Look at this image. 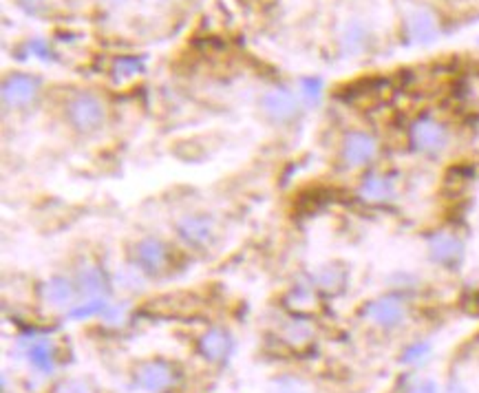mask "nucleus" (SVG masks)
Wrapping results in <instances>:
<instances>
[{"instance_id": "dca6fc26", "label": "nucleus", "mask_w": 479, "mask_h": 393, "mask_svg": "<svg viewBox=\"0 0 479 393\" xmlns=\"http://www.w3.org/2000/svg\"><path fill=\"white\" fill-rule=\"evenodd\" d=\"M45 294H47V299L55 305H62V303H69L73 299V285H71V280H66L62 276H55L51 278L47 287H45Z\"/></svg>"}, {"instance_id": "9d476101", "label": "nucleus", "mask_w": 479, "mask_h": 393, "mask_svg": "<svg viewBox=\"0 0 479 393\" xmlns=\"http://www.w3.org/2000/svg\"><path fill=\"white\" fill-rule=\"evenodd\" d=\"M173 369L168 367L166 362L162 360H150V362H144L142 367L137 369L135 373V383L150 391V393H159L164 389H168L173 385Z\"/></svg>"}, {"instance_id": "5701e85b", "label": "nucleus", "mask_w": 479, "mask_h": 393, "mask_svg": "<svg viewBox=\"0 0 479 393\" xmlns=\"http://www.w3.org/2000/svg\"><path fill=\"white\" fill-rule=\"evenodd\" d=\"M301 89H303V97L309 104L320 102V95H322V80L320 78H305L301 82Z\"/></svg>"}, {"instance_id": "f03ea898", "label": "nucleus", "mask_w": 479, "mask_h": 393, "mask_svg": "<svg viewBox=\"0 0 479 393\" xmlns=\"http://www.w3.org/2000/svg\"><path fill=\"white\" fill-rule=\"evenodd\" d=\"M380 152V142L364 131H351L343 137L341 144V162L347 168H364L376 162Z\"/></svg>"}, {"instance_id": "bb28decb", "label": "nucleus", "mask_w": 479, "mask_h": 393, "mask_svg": "<svg viewBox=\"0 0 479 393\" xmlns=\"http://www.w3.org/2000/svg\"><path fill=\"white\" fill-rule=\"evenodd\" d=\"M106 5H122V3H126V0H104Z\"/></svg>"}, {"instance_id": "20e7f679", "label": "nucleus", "mask_w": 479, "mask_h": 393, "mask_svg": "<svg viewBox=\"0 0 479 393\" xmlns=\"http://www.w3.org/2000/svg\"><path fill=\"white\" fill-rule=\"evenodd\" d=\"M66 115L78 131L91 133L95 129H100L104 122V106L91 93H80L76 95L66 106Z\"/></svg>"}, {"instance_id": "393cba45", "label": "nucleus", "mask_w": 479, "mask_h": 393, "mask_svg": "<svg viewBox=\"0 0 479 393\" xmlns=\"http://www.w3.org/2000/svg\"><path fill=\"white\" fill-rule=\"evenodd\" d=\"M60 393H87V389H84V385H80V383H66L60 387Z\"/></svg>"}, {"instance_id": "9b49d317", "label": "nucleus", "mask_w": 479, "mask_h": 393, "mask_svg": "<svg viewBox=\"0 0 479 393\" xmlns=\"http://www.w3.org/2000/svg\"><path fill=\"white\" fill-rule=\"evenodd\" d=\"M168 259L166 245L159 241V238H144L139 241L135 248V261L144 272H159Z\"/></svg>"}, {"instance_id": "1a4fd4ad", "label": "nucleus", "mask_w": 479, "mask_h": 393, "mask_svg": "<svg viewBox=\"0 0 479 393\" xmlns=\"http://www.w3.org/2000/svg\"><path fill=\"white\" fill-rule=\"evenodd\" d=\"M358 196L362 201L373 203V206H383V203H391L398 196V186L396 181L387 175L380 173H369L360 181L358 186Z\"/></svg>"}, {"instance_id": "412c9836", "label": "nucleus", "mask_w": 479, "mask_h": 393, "mask_svg": "<svg viewBox=\"0 0 479 393\" xmlns=\"http://www.w3.org/2000/svg\"><path fill=\"white\" fill-rule=\"evenodd\" d=\"M285 338L294 345H303L312 338V327H309L305 320H292L285 327Z\"/></svg>"}, {"instance_id": "f8f14e48", "label": "nucleus", "mask_w": 479, "mask_h": 393, "mask_svg": "<svg viewBox=\"0 0 479 393\" xmlns=\"http://www.w3.org/2000/svg\"><path fill=\"white\" fill-rule=\"evenodd\" d=\"M22 345L27 347V358L34 367L42 373H51L55 367V352L53 345L45 336H31V338H22Z\"/></svg>"}, {"instance_id": "aec40b11", "label": "nucleus", "mask_w": 479, "mask_h": 393, "mask_svg": "<svg viewBox=\"0 0 479 393\" xmlns=\"http://www.w3.org/2000/svg\"><path fill=\"white\" fill-rule=\"evenodd\" d=\"M108 310V303L104 299H93V301H87L82 303L78 307H73L71 312H69V318L73 320H84V318H91V316H97Z\"/></svg>"}, {"instance_id": "4468645a", "label": "nucleus", "mask_w": 479, "mask_h": 393, "mask_svg": "<svg viewBox=\"0 0 479 393\" xmlns=\"http://www.w3.org/2000/svg\"><path fill=\"white\" fill-rule=\"evenodd\" d=\"M179 234L184 241H188L192 245H201L213 236V221L208 217H199V215L186 217L179 223Z\"/></svg>"}, {"instance_id": "f3484780", "label": "nucleus", "mask_w": 479, "mask_h": 393, "mask_svg": "<svg viewBox=\"0 0 479 393\" xmlns=\"http://www.w3.org/2000/svg\"><path fill=\"white\" fill-rule=\"evenodd\" d=\"M80 287L87 294H106V278L97 268H87L80 272Z\"/></svg>"}, {"instance_id": "a878e982", "label": "nucleus", "mask_w": 479, "mask_h": 393, "mask_svg": "<svg viewBox=\"0 0 479 393\" xmlns=\"http://www.w3.org/2000/svg\"><path fill=\"white\" fill-rule=\"evenodd\" d=\"M446 393H471V391L464 387V385H459V383H450L446 387Z\"/></svg>"}, {"instance_id": "423d86ee", "label": "nucleus", "mask_w": 479, "mask_h": 393, "mask_svg": "<svg viewBox=\"0 0 479 393\" xmlns=\"http://www.w3.org/2000/svg\"><path fill=\"white\" fill-rule=\"evenodd\" d=\"M364 314L371 322H376L378 327L385 329H393L402 325V320L406 318V307L402 303V299L398 296H383L371 301L367 307H364Z\"/></svg>"}, {"instance_id": "39448f33", "label": "nucleus", "mask_w": 479, "mask_h": 393, "mask_svg": "<svg viewBox=\"0 0 479 393\" xmlns=\"http://www.w3.org/2000/svg\"><path fill=\"white\" fill-rule=\"evenodd\" d=\"M404 31L406 38L413 42V45H429L440 34V22L438 16L427 9V7H417L406 16L404 20Z\"/></svg>"}, {"instance_id": "0eeeda50", "label": "nucleus", "mask_w": 479, "mask_h": 393, "mask_svg": "<svg viewBox=\"0 0 479 393\" xmlns=\"http://www.w3.org/2000/svg\"><path fill=\"white\" fill-rule=\"evenodd\" d=\"M263 113L274 122H289L299 113V97L289 89H272L261 97Z\"/></svg>"}, {"instance_id": "6e6552de", "label": "nucleus", "mask_w": 479, "mask_h": 393, "mask_svg": "<svg viewBox=\"0 0 479 393\" xmlns=\"http://www.w3.org/2000/svg\"><path fill=\"white\" fill-rule=\"evenodd\" d=\"M40 80L29 73H11L3 82V102L7 106H24L38 95Z\"/></svg>"}, {"instance_id": "7ed1b4c3", "label": "nucleus", "mask_w": 479, "mask_h": 393, "mask_svg": "<svg viewBox=\"0 0 479 393\" xmlns=\"http://www.w3.org/2000/svg\"><path fill=\"white\" fill-rule=\"evenodd\" d=\"M427 250H429V259L433 263L442 265V268L455 270L457 265L464 261V241L448 230H438L427 238Z\"/></svg>"}, {"instance_id": "a211bd4d", "label": "nucleus", "mask_w": 479, "mask_h": 393, "mask_svg": "<svg viewBox=\"0 0 479 393\" xmlns=\"http://www.w3.org/2000/svg\"><path fill=\"white\" fill-rule=\"evenodd\" d=\"M345 280H347V272L343 268H336V265H329V268L320 270L318 276H316V283L322 290H327V292H334L338 287H343Z\"/></svg>"}, {"instance_id": "4be33fe9", "label": "nucleus", "mask_w": 479, "mask_h": 393, "mask_svg": "<svg viewBox=\"0 0 479 393\" xmlns=\"http://www.w3.org/2000/svg\"><path fill=\"white\" fill-rule=\"evenodd\" d=\"M431 356V345L429 343H413L404 349L402 362L404 364H420Z\"/></svg>"}, {"instance_id": "2eb2a0df", "label": "nucleus", "mask_w": 479, "mask_h": 393, "mask_svg": "<svg viewBox=\"0 0 479 393\" xmlns=\"http://www.w3.org/2000/svg\"><path fill=\"white\" fill-rule=\"evenodd\" d=\"M367 40H369V34L364 29V24L351 22V24H347V29L343 34V51L349 55H356L367 47Z\"/></svg>"}, {"instance_id": "b1692460", "label": "nucleus", "mask_w": 479, "mask_h": 393, "mask_svg": "<svg viewBox=\"0 0 479 393\" xmlns=\"http://www.w3.org/2000/svg\"><path fill=\"white\" fill-rule=\"evenodd\" d=\"M406 393H438V385L433 380H420L413 387H408Z\"/></svg>"}, {"instance_id": "f257e3e1", "label": "nucleus", "mask_w": 479, "mask_h": 393, "mask_svg": "<svg viewBox=\"0 0 479 393\" xmlns=\"http://www.w3.org/2000/svg\"><path fill=\"white\" fill-rule=\"evenodd\" d=\"M408 144L415 152L427 157H438L450 144L448 126L435 117L422 115L408 126Z\"/></svg>"}, {"instance_id": "6ab92c4d", "label": "nucleus", "mask_w": 479, "mask_h": 393, "mask_svg": "<svg viewBox=\"0 0 479 393\" xmlns=\"http://www.w3.org/2000/svg\"><path fill=\"white\" fill-rule=\"evenodd\" d=\"M142 71H144V60L135 58V55H122V58H117L115 64H113V73L117 78H133Z\"/></svg>"}, {"instance_id": "ddd939ff", "label": "nucleus", "mask_w": 479, "mask_h": 393, "mask_svg": "<svg viewBox=\"0 0 479 393\" xmlns=\"http://www.w3.org/2000/svg\"><path fill=\"white\" fill-rule=\"evenodd\" d=\"M201 352L206 358L210 360H225L230 354H232V347H234V341L230 338V334L228 331H223V329H210L201 343Z\"/></svg>"}]
</instances>
